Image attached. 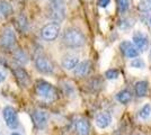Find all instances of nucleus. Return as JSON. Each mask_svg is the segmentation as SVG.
Instances as JSON below:
<instances>
[{
    "label": "nucleus",
    "instance_id": "nucleus-23",
    "mask_svg": "<svg viewBox=\"0 0 151 135\" xmlns=\"http://www.w3.org/2000/svg\"><path fill=\"white\" fill-rule=\"evenodd\" d=\"M120 76V73H119V71L115 70V69H111V70H107L105 72V77L106 79L108 80H115V79H117Z\"/></svg>",
    "mask_w": 151,
    "mask_h": 135
},
{
    "label": "nucleus",
    "instance_id": "nucleus-21",
    "mask_svg": "<svg viewBox=\"0 0 151 135\" xmlns=\"http://www.w3.org/2000/svg\"><path fill=\"white\" fill-rule=\"evenodd\" d=\"M139 10L147 13V11H150L151 10V0H140L138 5Z\"/></svg>",
    "mask_w": 151,
    "mask_h": 135
},
{
    "label": "nucleus",
    "instance_id": "nucleus-6",
    "mask_svg": "<svg viewBox=\"0 0 151 135\" xmlns=\"http://www.w3.org/2000/svg\"><path fill=\"white\" fill-rule=\"evenodd\" d=\"M35 65L37 68V70L45 74H51L54 71V65L52 64L49 59L44 55H38L35 59Z\"/></svg>",
    "mask_w": 151,
    "mask_h": 135
},
{
    "label": "nucleus",
    "instance_id": "nucleus-27",
    "mask_svg": "<svg viewBox=\"0 0 151 135\" xmlns=\"http://www.w3.org/2000/svg\"><path fill=\"white\" fill-rule=\"evenodd\" d=\"M51 1H59V2H64V0H51Z\"/></svg>",
    "mask_w": 151,
    "mask_h": 135
},
{
    "label": "nucleus",
    "instance_id": "nucleus-16",
    "mask_svg": "<svg viewBox=\"0 0 151 135\" xmlns=\"http://www.w3.org/2000/svg\"><path fill=\"white\" fill-rule=\"evenodd\" d=\"M14 9L13 6L6 1V0H0V20L7 18L8 16H10L13 14Z\"/></svg>",
    "mask_w": 151,
    "mask_h": 135
},
{
    "label": "nucleus",
    "instance_id": "nucleus-5",
    "mask_svg": "<svg viewBox=\"0 0 151 135\" xmlns=\"http://www.w3.org/2000/svg\"><path fill=\"white\" fill-rule=\"evenodd\" d=\"M59 32H60V25L58 23H51V24H47L45 25L42 31H41V35L42 37L47 41V42H52L58 37L59 35Z\"/></svg>",
    "mask_w": 151,
    "mask_h": 135
},
{
    "label": "nucleus",
    "instance_id": "nucleus-18",
    "mask_svg": "<svg viewBox=\"0 0 151 135\" xmlns=\"http://www.w3.org/2000/svg\"><path fill=\"white\" fill-rule=\"evenodd\" d=\"M115 98H116V100L120 104L126 105V104L130 103V100L132 99V94H131L129 90H122V91H120V92L115 96Z\"/></svg>",
    "mask_w": 151,
    "mask_h": 135
},
{
    "label": "nucleus",
    "instance_id": "nucleus-19",
    "mask_svg": "<svg viewBox=\"0 0 151 135\" xmlns=\"http://www.w3.org/2000/svg\"><path fill=\"white\" fill-rule=\"evenodd\" d=\"M14 59L18 62L19 64H26L28 62V58L25 54V52L22 50H16L14 52Z\"/></svg>",
    "mask_w": 151,
    "mask_h": 135
},
{
    "label": "nucleus",
    "instance_id": "nucleus-12",
    "mask_svg": "<svg viewBox=\"0 0 151 135\" xmlns=\"http://www.w3.org/2000/svg\"><path fill=\"white\" fill-rule=\"evenodd\" d=\"M91 70V62L88 60H85L82 62H79L78 64L76 65L73 73L77 77H86L88 76L89 72Z\"/></svg>",
    "mask_w": 151,
    "mask_h": 135
},
{
    "label": "nucleus",
    "instance_id": "nucleus-22",
    "mask_svg": "<svg viewBox=\"0 0 151 135\" xmlns=\"http://www.w3.org/2000/svg\"><path fill=\"white\" fill-rule=\"evenodd\" d=\"M117 6L121 13H125L130 7V0H117Z\"/></svg>",
    "mask_w": 151,
    "mask_h": 135
},
{
    "label": "nucleus",
    "instance_id": "nucleus-7",
    "mask_svg": "<svg viewBox=\"0 0 151 135\" xmlns=\"http://www.w3.org/2000/svg\"><path fill=\"white\" fill-rule=\"evenodd\" d=\"M16 44V36L13 29L6 28L0 35V45L4 49H13L14 45Z\"/></svg>",
    "mask_w": 151,
    "mask_h": 135
},
{
    "label": "nucleus",
    "instance_id": "nucleus-26",
    "mask_svg": "<svg viewBox=\"0 0 151 135\" xmlns=\"http://www.w3.org/2000/svg\"><path fill=\"white\" fill-rule=\"evenodd\" d=\"M5 79H6V73H5V71L0 69V84H2L5 81Z\"/></svg>",
    "mask_w": 151,
    "mask_h": 135
},
{
    "label": "nucleus",
    "instance_id": "nucleus-24",
    "mask_svg": "<svg viewBox=\"0 0 151 135\" xmlns=\"http://www.w3.org/2000/svg\"><path fill=\"white\" fill-rule=\"evenodd\" d=\"M145 62L142 59H134L131 61V66L134 69H143L145 68Z\"/></svg>",
    "mask_w": 151,
    "mask_h": 135
},
{
    "label": "nucleus",
    "instance_id": "nucleus-13",
    "mask_svg": "<svg viewBox=\"0 0 151 135\" xmlns=\"http://www.w3.org/2000/svg\"><path fill=\"white\" fill-rule=\"evenodd\" d=\"M95 123H96L97 127H99L101 129H107L112 123V116L108 113H101V114L97 115Z\"/></svg>",
    "mask_w": 151,
    "mask_h": 135
},
{
    "label": "nucleus",
    "instance_id": "nucleus-14",
    "mask_svg": "<svg viewBox=\"0 0 151 135\" xmlns=\"http://www.w3.org/2000/svg\"><path fill=\"white\" fill-rule=\"evenodd\" d=\"M79 63V58L73 54H67L62 59V66L65 70H72Z\"/></svg>",
    "mask_w": 151,
    "mask_h": 135
},
{
    "label": "nucleus",
    "instance_id": "nucleus-28",
    "mask_svg": "<svg viewBox=\"0 0 151 135\" xmlns=\"http://www.w3.org/2000/svg\"><path fill=\"white\" fill-rule=\"evenodd\" d=\"M12 135H20V134H18V133H13Z\"/></svg>",
    "mask_w": 151,
    "mask_h": 135
},
{
    "label": "nucleus",
    "instance_id": "nucleus-8",
    "mask_svg": "<svg viewBox=\"0 0 151 135\" xmlns=\"http://www.w3.org/2000/svg\"><path fill=\"white\" fill-rule=\"evenodd\" d=\"M120 49L122 53L125 55V58L127 59H133L139 56V50L137 49V46L129 41L122 42L120 45Z\"/></svg>",
    "mask_w": 151,
    "mask_h": 135
},
{
    "label": "nucleus",
    "instance_id": "nucleus-17",
    "mask_svg": "<svg viewBox=\"0 0 151 135\" xmlns=\"http://www.w3.org/2000/svg\"><path fill=\"white\" fill-rule=\"evenodd\" d=\"M134 90H135V94H137L138 97H140V98L145 97L147 95V92H148V82L145 81V80L138 81L134 86Z\"/></svg>",
    "mask_w": 151,
    "mask_h": 135
},
{
    "label": "nucleus",
    "instance_id": "nucleus-9",
    "mask_svg": "<svg viewBox=\"0 0 151 135\" xmlns=\"http://www.w3.org/2000/svg\"><path fill=\"white\" fill-rule=\"evenodd\" d=\"M33 119L37 129H45V126L47 125V122H49V114L44 110H35L33 114Z\"/></svg>",
    "mask_w": 151,
    "mask_h": 135
},
{
    "label": "nucleus",
    "instance_id": "nucleus-15",
    "mask_svg": "<svg viewBox=\"0 0 151 135\" xmlns=\"http://www.w3.org/2000/svg\"><path fill=\"white\" fill-rule=\"evenodd\" d=\"M76 131L78 135H88L90 132V124L87 119L80 118L76 122Z\"/></svg>",
    "mask_w": 151,
    "mask_h": 135
},
{
    "label": "nucleus",
    "instance_id": "nucleus-25",
    "mask_svg": "<svg viewBox=\"0 0 151 135\" xmlns=\"http://www.w3.org/2000/svg\"><path fill=\"white\" fill-rule=\"evenodd\" d=\"M109 2H111V0H98L97 1V5L99 7H101V8H105V7H107L109 5Z\"/></svg>",
    "mask_w": 151,
    "mask_h": 135
},
{
    "label": "nucleus",
    "instance_id": "nucleus-3",
    "mask_svg": "<svg viewBox=\"0 0 151 135\" xmlns=\"http://www.w3.org/2000/svg\"><path fill=\"white\" fill-rule=\"evenodd\" d=\"M49 16L51 19L55 21H62L65 16V8H64V2H59V1H51L50 9H49Z\"/></svg>",
    "mask_w": 151,
    "mask_h": 135
},
{
    "label": "nucleus",
    "instance_id": "nucleus-10",
    "mask_svg": "<svg viewBox=\"0 0 151 135\" xmlns=\"http://www.w3.org/2000/svg\"><path fill=\"white\" fill-rule=\"evenodd\" d=\"M14 76L16 77L18 84H20L23 87H27L28 84H31V78L28 76V73L26 72L23 68H19V66H15L13 69Z\"/></svg>",
    "mask_w": 151,
    "mask_h": 135
},
{
    "label": "nucleus",
    "instance_id": "nucleus-20",
    "mask_svg": "<svg viewBox=\"0 0 151 135\" xmlns=\"http://www.w3.org/2000/svg\"><path fill=\"white\" fill-rule=\"evenodd\" d=\"M151 116V105L150 104H145V106L140 109L139 111V117L141 119H148L149 117Z\"/></svg>",
    "mask_w": 151,
    "mask_h": 135
},
{
    "label": "nucleus",
    "instance_id": "nucleus-4",
    "mask_svg": "<svg viewBox=\"0 0 151 135\" xmlns=\"http://www.w3.org/2000/svg\"><path fill=\"white\" fill-rule=\"evenodd\" d=\"M2 116H4V119L6 122V125L9 129H17V126H18V117H17L16 109L14 107L6 106L2 110Z\"/></svg>",
    "mask_w": 151,
    "mask_h": 135
},
{
    "label": "nucleus",
    "instance_id": "nucleus-1",
    "mask_svg": "<svg viewBox=\"0 0 151 135\" xmlns=\"http://www.w3.org/2000/svg\"><path fill=\"white\" fill-rule=\"evenodd\" d=\"M63 43L68 47H81L86 43V37L79 29L77 28H68L63 34Z\"/></svg>",
    "mask_w": 151,
    "mask_h": 135
},
{
    "label": "nucleus",
    "instance_id": "nucleus-29",
    "mask_svg": "<svg viewBox=\"0 0 151 135\" xmlns=\"http://www.w3.org/2000/svg\"><path fill=\"white\" fill-rule=\"evenodd\" d=\"M150 23H151V19H150Z\"/></svg>",
    "mask_w": 151,
    "mask_h": 135
},
{
    "label": "nucleus",
    "instance_id": "nucleus-2",
    "mask_svg": "<svg viewBox=\"0 0 151 135\" xmlns=\"http://www.w3.org/2000/svg\"><path fill=\"white\" fill-rule=\"evenodd\" d=\"M35 91L41 98L45 100H53L55 98V89L51 84L46 82L44 80H40L36 82Z\"/></svg>",
    "mask_w": 151,
    "mask_h": 135
},
{
    "label": "nucleus",
    "instance_id": "nucleus-11",
    "mask_svg": "<svg viewBox=\"0 0 151 135\" xmlns=\"http://www.w3.org/2000/svg\"><path fill=\"white\" fill-rule=\"evenodd\" d=\"M133 43L137 46V49L140 51H145L148 49L149 45V39L145 36L143 33L141 32H135L133 34Z\"/></svg>",
    "mask_w": 151,
    "mask_h": 135
}]
</instances>
